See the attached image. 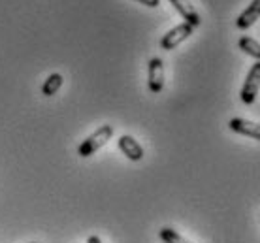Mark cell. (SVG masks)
<instances>
[{"mask_svg": "<svg viewBox=\"0 0 260 243\" xmlns=\"http://www.w3.org/2000/svg\"><path fill=\"white\" fill-rule=\"evenodd\" d=\"M111 136H113V126L102 125L100 128H96V130L92 132L89 138H85L83 142H81V145L78 147V155L83 158L91 157V155H94L98 149H102V147L110 142Z\"/></svg>", "mask_w": 260, "mask_h": 243, "instance_id": "1", "label": "cell"}, {"mask_svg": "<svg viewBox=\"0 0 260 243\" xmlns=\"http://www.w3.org/2000/svg\"><path fill=\"white\" fill-rule=\"evenodd\" d=\"M258 91H260V60H256V62L251 66L247 78H245V83L241 87V92H240L241 102L247 106L254 104Z\"/></svg>", "mask_w": 260, "mask_h": 243, "instance_id": "2", "label": "cell"}, {"mask_svg": "<svg viewBox=\"0 0 260 243\" xmlns=\"http://www.w3.org/2000/svg\"><path fill=\"white\" fill-rule=\"evenodd\" d=\"M194 30V26H190L189 23H181V25L174 26L172 30L164 34L162 40H160V47H162L164 51H172V49H176L179 44H183L185 40L189 38L190 34Z\"/></svg>", "mask_w": 260, "mask_h": 243, "instance_id": "3", "label": "cell"}, {"mask_svg": "<svg viewBox=\"0 0 260 243\" xmlns=\"http://www.w3.org/2000/svg\"><path fill=\"white\" fill-rule=\"evenodd\" d=\"M147 85H149V91L153 94H158L164 89V62L158 57H153L149 60V66H147Z\"/></svg>", "mask_w": 260, "mask_h": 243, "instance_id": "4", "label": "cell"}, {"mask_svg": "<svg viewBox=\"0 0 260 243\" xmlns=\"http://www.w3.org/2000/svg\"><path fill=\"white\" fill-rule=\"evenodd\" d=\"M230 130L236 132V134H241V136H247V138L258 140L260 142V125L258 123H253V121H247V119L234 117L230 119Z\"/></svg>", "mask_w": 260, "mask_h": 243, "instance_id": "5", "label": "cell"}, {"mask_svg": "<svg viewBox=\"0 0 260 243\" xmlns=\"http://www.w3.org/2000/svg\"><path fill=\"white\" fill-rule=\"evenodd\" d=\"M170 2L174 4V8H176L177 12H179V15L185 19V23H189V25L194 26V28L202 25L200 13H198V10H196L194 4H192L190 0H170Z\"/></svg>", "mask_w": 260, "mask_h": 243, "instance_id": "6", "label": "cell"}, {"mask_svg": "<svg viewBox=\"0 0 260 243\" xmlns=\"http://www.w3.org/2000/svg\"><path fill=\"white\" fill-rule=\"evenodd\" d=\"M117 145H119V149H121V153H123L128 160H132V162H138V160L143 158V147L138 144L132 136H128V134H123V136L117 140Z\"/></svg>", "mask_w": 260, "mask_h": 243, "instance_id": "7", "label": "cell"}, {"mask_svg": "<svg viewBox=\"0 0 260 243\" xmlns=\"http://www.w3.org/2000/svg\"><path fill=\"white\" fill-rule=\"evenodd\" d=\"M260 19V0H253L243 12L240 13V17L236 21V26L240 30H247Z\"/></svg>", "mask_w": 260, "mask_h": 243, "instance_id": "8", "label": "cell"}, {"mask_svg": "<svg viewBox=\"0 0 260 243\" xmlns=\"http://www.w3.org/2000/svg\"><path fill=\"white\" fill-rule=\"evenodd\" d=\"M238 46H240V49L243 53H247L249 57L260 60V42H256V40L251 38V36H241L240 42H238Z\"/></svg>", "mask_w": 260, "mask_h": 243, "instance_id": "9", "label": "cell"}, {"mask_svg": "<svg viewBox=\"0 0 260 243\" xmlns=\"http://www.w3.org/2000/svg\"><path fill=\"white\" fill-rule=\"evenodd\" d=\"M62 83H64V78H62L60 74H51V76L46 79V83L42 85V94H44V96L57 94V91L62 87Z\"/></svg>", "mask_w": 260, "mask_h": 243, "instance_id": "10", "label": "cell"}, {"mask_svg": "<svg viewBox=\"0 0 260 243\" xmlns=\"http://www.w3.org/2000/svg\"><path fill=\"white\" fill-rule=\"evenodd\" d=\"M158 236H160V239H162L164 243H190V241H187V239H185L181 234H177L174 228H168V226L160 228Z\"/></svg>", "mask_w": 260, "mask_h": 243, "instance_id": "11", "label": "cell"}, {"mask_svg": "<svg viewBox=\"0 0 260 243\" xmlns=\"http://www.w3.org/2000/svg\"><path fill=\"white\" fill-rule=\"evenodd\" d=\"M140 4H143V6L147 8H156L158 4H160V0H138Z\"/></svg>", "mask_w": 260, "mask_h": 243, "instance_id": "12", "label": "cell"}, {"mask_svg": "<svg viewBox=\"0 0 260 243\" xmlns=\"http://www.w3.org/2000/svg\"><path fill=\"white\" fill-rule=\"evenodd\" d=\"M87 243H102V239L98 236H89L87 237Z\"/></svg>", "mask_w": 260, "mask_h": 243, "instance_id": "13", "label": "cell"}, {"mask_svg": "<svg viewBox=\"0 0 260 243\" xmlns=\"http://www.w3.org/2000/svg\"><path fill=\"white\" fill-rule=\"evenodd\" d=\"M30 243H36V241H30Z\"/></svg>", "mask_w": 260, "mask_h": 243, "instance_id": "14", "label": "cell"}]
</instances>
